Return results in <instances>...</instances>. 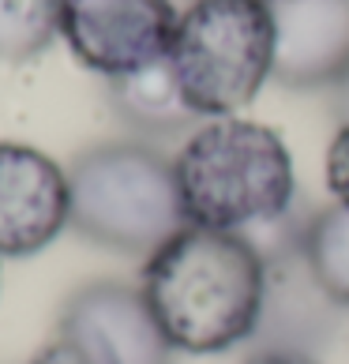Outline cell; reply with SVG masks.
<instances>
[{"instance_id":"obj_1","label":"cell","mask_w":349,"mask_h":364,"mask_svg":"<svg viewBox=\"0 0 349 364\" xmlns=\"http://www.w3.org/2000/svg\"><path fill=\"white\" fill-rule=\"evenodd\" d=\"M267 263L245 233L184 225L146 255L139 293L177 353L214 357L252 342Z\"/></svg>"},{"instance_id":"obj_2","label":"cell","mask_w":349,"mask_h":364,"mask_svg":"<svg viewBox=\"0 0 349 364\" xmlns=\"http://www.w3.org/2000/svg\"><path fill=\"white\" fill-rule=\"evenodd\" d=\"M184 222L218 233H252L297 203L293 154L267 124L214 117L188 132L173 158Z\"/></svg>"},{"instance_id":"obj_3","label":"cell","mask_w":349,"mask_h":364,"mask_svg":"<svg viewBox=\"0 0 349 364\" xmlns=\"http://www.w3.org/2000/svg\"><path fill=\"white\" fill-rule=\"evenodd\" d=\"M68 229L120 255H151L188 225L173 161L143 139H109L79 151L68 166Z\"/></svg>"},{"instance_id":"obj_4","label":"cell","mask_w":349,"mask_h":364,"mask_svg":"<svg viewBox=\"0 0 349 364\" xmlns=\"http://www.w3.org/2000/svg\"><path fill=\"white\" fill-rule=\"evenodd\" d=\"M166 60L199 117H233L274 72L271 0H192Z\"/></svg>"},{"instance_id":"obj_5","label":"cell","mask_w":349,"mask_h":364,"mask_svg":"<svg viewBox=\"0 0 349 364\" xmlns=\"http://www.w3.org/2000/svg\"><path fill=\"white\" fill-rule=\"evenodd\" d=\"M177 19L173 0H64L60 38L79 64L117 79L166 60Z\"/></svg>"},{"instance_id":"obj_6","label":"cell","mask_w":349,"mask_h":364,"mask_svg":"<svg viewBox=\"0 0 349 364\" xmlns=\"http://www.w3.org/2000/svg\"><path fill=\"white\" fill-rule=\"evenodd\" d=\"M57 334L90 364H173V349L146 308L143 293L124 282H87L64 301Z\"/></svg>"},{"instance_id":"obj_7","label":"cell","mask_w":349,"mask_h":364,"mask_svg":"<svg viewBox=\"0 0 349 364\" xmlns=\"http://www.w3.org/2000/svg\"><path fill=\"white\" fill-rule=\"evenodd\" d=\"M72 225L68 169L31 143H0V259L45 252Z\"/></svg>"},{"instance_id":"obj_8","label":"cell","mask_w":349,"mask_h":364,"mask_svg":"<svg viewBox=\"0 0 349 364\" xmlns=\"http://www.w3.org/2000/svg\"><path fill=\"white\" fill-rule=\"evenodd\" d=\"M274 72L289 90H331L349 72V0H271Z\"/></svg>"},{"instance_id":"obj_9","label":"cell","mask_w":349,"mask_h":364,"mask_svg":"<svg viewBox=\"0 0 349 364\" xmlns=\"http://www.w3.org/2000/svg\"><path fill=\"white\" fill-rule=\"evenodd\" d=\"M263 263H267L263 312L252 342H256V349L319 357L338 334L345 308L334 304L323 293V286L312 278L301 245L267 255Z\"/></svg>"},{"instance_id":"obj_10","label":"cell","mask_w":349,"mask_h":364,"mask_svg":"<svg viewBox=\"0 0 349 364\" xmlns=\"http://www.w3.org/2000/svg\"><path fill=\"white\" fill-rule=\"evenodd\" d=\"M105 98H109V109L117 113V120L136 132L139 139H169L203 124L199 113L184 102L169 60L105 79Z\"/></svg>"},{"instance_id":"obj_11","label":"cell","mask_w":349,"mask_h":364,"mask_svg":"<svg viewBox=\"0 0 349 364\" xmlns=\"http://www.w3.org/2000/svg\"><path fill=\"white\" fill-rule=\"evenodd\" d=\"M301 252L323 293L349 312V207L334 203L308 214Z\"/></svg>"},{"instance_id":"obj_12","label":"cell","mask_w":349,"mask_h":364,"mask_svg":"<svg viewBox=\"0 0 349 364\" xmlns=\"http://www.w3.org/2000/svg\"><path fill=\"white\" fill-rule=\"evenodd\" d=\"M64 23V0H0V60L23 64L53 46Z\"/></svg>"},{"instance_id":"obj_13","label":"cell","mask_w":349,"mask_h":364,"mask_svg":"<svg viewBox=\"0 0 349 364\" xmlns=\"http://www.w3.org/2000/svg\"><path fill=\"white\" fill-rule=\"evenodd\" d=\"M327 188L334 203L349 207V124H338L327 146Z\"/></svg>"},{"instance_id":"obj_14","label":"cell","mask_w":349,"mask_h":364,"mask_svg":"<svg viewBox=\"0 0 349 364\" xmlns=\"http://www.w3.org/2000/svg\"><path fill=\"white\" fill-rule=\"evenodd\" d=\"M31 364H90V357H83L68 338H60V334H57V338L45 342V346L31 357Z\"/></svg>"},{"instance_id":"obj_15","label":"cell","mask_w":349,"mask_h":364,"mask_svg":"<svg viewBox=\"0 0 349 364\" xmlns=\"http://www.w3.org/2000/svg\"><path fill=\"white\" fill-rule=\"evenodd\" d=\"M240 364H323L319 357H308V353H278V349H252V353L240 360Z\"/></svg>"},{"instance_id":"obj_16","label":"cell","mask_w":349,"mask_h":364,"mask_svg":"<svg viewBox=\"0 0 349 364\" xmlns=\"http://www.w3.org/2000/svg\"><path fill=\"white\" fill-rule=\"evenodd\" d=\"M331 109H334V120H338V124H349V72L331 87Z\"/></svg>"},{"instance_id":"obj_17","label":"cell","mask_w":349,"mask_h":364,"mask_svg":"<svg viewBox=\"0 0 349 364\" xmlns=\"http://www.w3.org/2000/svg\"><path fill=\"white\" fill-rule=\"evenodd\" d=\"M188 4H192V0H188Z\"/></svg>"}]
</instances>
